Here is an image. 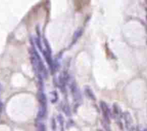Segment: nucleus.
<instances>
[{
	"instance_id": "1",
	"label": "nucleus",
	"mask_w": 147,
	"mask_h": 131,
	"mask_svg": "<svg viewBox=\"0 0 147 131\" xmlns=\"http://www.w3.org/2000/svg\"><path fill=\"white\" fill-rule=\"evenodd\" d=\"M100 109L102 110V112H103V117H104L105 120L107 122H109V117H110V110L108 108L107 104L104 102H100Z\"/></svg>"
},
{
	"instance_id": "2",
	"label": "nucleus",
	"mask_w": 147,
	"mask_h": 131,
	"mask_svg": "<svg viewBox=\"0 0 147 131\" xmlns=\"http://www.w3.org/2000/svg\"><path fill=\"white\" fill-rule=\"evenodd\" d=\"M72 89V92H73V97H74L75 100L76 102H78V101L81 100V91H79V89H77V86L75 85L74 84L72 85L71 87Z\"/></svg>"
},
{
	"instance_id": "3",
	"label": "nucleus",
	"mask_w": 147,
	"mask_h": 131,
	"mask_svg": "<svg viewBox=\"0 0 147 131\" xmlns=\"http://www.w3.org/2000/svg\"><path fill=\"white\" fill-rule=\"evenodd\" d=\"M38 100H39V105L45 106L47 107V98L43 91H39L38 92Z\"/></svg>"
},
{
	"instance_id": "4",
	"label": "nucleus",
	"mask_w": 147,
	"mask_h": 131,
	"mask_svg": "<svg viewBox=\"0 0 147 131\" xmlns=\"http://www.w3.org/2000/svg\"><path fill=\"white\" fill-rule=\"evenodd\" d=\"M43 55H44L46 61H47V64L50 66V69H51L52 70H53V68L55 67V66H54V63H53L52 60L51 54H49L48 52H47L46 50H43Z\"/></svg>"
},
{
	"instance_id": "5",
	"label": "nucleus",
	"mask_w": 147,
	"mask_h": 131,
	"mask_svg": "<svg viewBox=\"0 0 147 131\" xmlns=\"http://www.w3.org/2000/svg\"><path fill=\"white\" fill-rule=\"evenodd\" d=\"M123 117H124L125 123H126V126L127 128V129H130L131 126L132 125V119H131V115L130 114V113L129 112H126L123 114Z\"/></svg>"
},
{
	"instance_id": "6",
	"label": "nucleus",
	"mask_w": 147,
	"mask_h": 131,
	"mask_svg": "<svg viewBox=\"0 0 147 131\" xmlns=\"http://www.w3.org/2000/svg\"><path fill=\"white\" fill-rule=\"evenodd\" d=\"M46 112H47V107L39 105V110H38L37 113V119L40 120H42L43 118H44V117L45 116Z\"/></svg>"
},
{
	"instance_id": "7",
	"label": "nucleus",
	"mask_w": 147,
	"mask_h": 131,
	"mask_svg": "<svg viewBox=\"0 0 147 131\" xmlns=\"http://www.w3.org/2000/svg\"><path fill=\"white\" fill-rule=\"evenodd\" d=\"M85 93L86 95V96L88 97L89 99H92V100H96V97H95L94 93H93V91H92L90 87H86L85 88Z\"/></svg>"
},
{
	"instance_id": "8",
	"label": "nucleus",
	"mask_w": 147,
	"mask_h": 131,
	"mask_svg": "<svg viewBox=\"0 0 147 131\" xmlns=\"http://www.w3.org/2000/svg\"><path fill=\"white\" fill-rule=\"evenodd\" d=\"M83 30L80 28V29L77 30L75 32L74 35H73V43H75L77 40H78L79 38H81V35H83Z\"/></svg>"
},
{
	"instance_id": "9",
	"label": "nucleus",
	"mask_w": 147,
	"mask_h": 131,
	"mask_svg": "<svg viewBox=\"0 0 147 131\" xmlns=\"http://www.w3.org/2000/svg\"><path fill=\"white\" fill-rule=\"evenodd\" d=\"M36 128H37V131H46L45 125L43 122H40V121L37 122Z\"/></svg>"
},
{
	"instance_id": "10",
	"label": "nucleus",
	"mask_w": 147,
	"mask_h": 131,
	"mask_svg": "<svg viewBox=\"0 0 147 131\" xmlns=\"http://www.w3.org/2000/svg\"><path fill=\"white\" fill-rule=\"evenodd\" d=\"M50 95L52 96L51 98V101L52 103H55V102H57L58 99V93H57V91H53L52 92H50Z\"/></svg>"
},
{
	"instance_id": "11",
	"label": "nucleus",
	"mask_w": 147,
	"mask_h": 131,
	"mask_svg": "<svg viewBox=\"0 0 147 131\" xmlns=\"http://www.w3.org/2000/svg\"><path fill=\"white\" fill-rule=\"evenodd\" d=\"M58 121L59 122V125L60 127V130L61 131H63V124H64V120H63V117L61 114H59L58 116Z\"/></svg>"
},
{
	"instance_id": "12",
	"label": "nucleus",
	"mask_w": 147,
	"mask_h": 131,
	"mask_svg": "<svg viewBox=\"0 0 147 131\" xmlns=\"http://www.w3.org/2000/svg\"><path fill=\"white\" fill-rule=\"evenodd\" d=\"M44 43H45L44 44H45V49H46L45 50L47 52H48L50 54H51V48H50V45H49V43L47 42V39H45V38L44 39Z\"/></svg>"
},
{
	"instance_id": "13",
	"label": "nucleus",
	"mask_w": 147,
	"mask_h": 131,
	"mask_svg": "<svg viewBox=\"0 0 147 131\" xmlns=\"http://www.w3.org/2000/svg\"><path fill=\"white\" fill-rule=\"evenodd\" d=\"M36 44H37V46L38 48H39V50H40L42 52H43V47H42L41 42H40V40H39V38H37V39H36Z\"/></svg>"
},
{
	"instance_id": "14",
	"label": "nucleus",
	"mask_w": 147,
	"mask_h": 131,
	"mask_svg": "<svg viewBox=\"0 0 147 131\" xmlns=\"http://www.w3.org/2000/svg\"><path fill=\"white\" fill-rule=\"evenodd\" d=\"M98 131H103V130H100V129H99V130H98Z\"/></svg>"
},
{
	"instance_id": "15",
	"label": "nucleus",
	"mask_w": 147,
	"mask_h": 131,
	"mask_svg": "<svg viewBox=\"0 0 147 131\" xmlns=\"http://www.w3.org/2000/svg\"><path fill=\"white\" fill-rule=\"evenodd\" d=\"M146 20H147V15H146Z\"/></svg>"
}]
</instances>
